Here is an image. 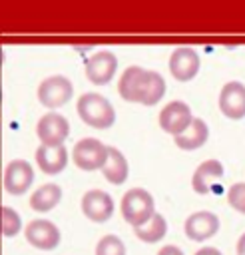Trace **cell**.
Returning a JSON list of instances; mask_svg holds the SVG:
<instances>
[{
    "label": "cell",
    "instance_id": "cell-1",
    "mask_svg": "<svg viewBox=\"0 0 245 255\" xmlns=\"http://www.w3.org/2000/svg\"><path fill=\"white\" fill-rule=\"evenodd\" d=\"M78 116L84 124L96 128V129H108L116 124V112L110 100L96 92H86L78 100Z\"/></svg>",
    "mask_w": 245,
    "mask_h": 255
},
{
    "label": "cell",
    "instance_id": "cell-2",
    "mask_svg": "<svg viewBox=\"0 0 245 255\" xmlns=\"http://www.w3.org/2000/svg\"><path fill=\"white\" fill-rule=\"evenodd\" d=\"M153 213H155V203L147 189L133 187L125 191V195L122 197V215L125 223H129L131 227L143 225L145 221L151 219Z\"/></svg>",
    "mask_w": 245,
    "mask_h": 255
},
{
    "label": "cell",
    "instance_id": "cell-3",
    "mask_svg": "<svg viewBox=\"0 0 245 255\" xmlns=\"http://www.w3.org/2000/svg\"><path fill=\"white\" fill-rule=\"evenodd\" d=\"M108 151L110 147L106 143H102L96 137H84L80 139L74 149H72V159L74 163L84 169V171H96L102 169L106 159H108Z\"/></svg>",
    "mask_w": 245,
    "mask_h": 255
},
{
    "label": "cell",
    "instance_id": "cell-4",
    "mask_svg": "<svg viewBox=\"0 0 245 255\" xmlns=\"http://www.w3.org/2000/svg\"><path fill=\"white\" fill-rule=\"evenodd\" d=\"M74 96V86L66 76H50L38 86V100L42 106L56 110L66 106Z\"/></svg>",
    "mask_w": 245,
    "mask_h": 255
},
{
    "label": "cell",
    "instance_id": "cell-5",
    "mask_svg": "<svg viewBox=\"0 0 245 255\" xmlns=\"http://www.w3.org/2000/svg\"><path fill=\"white\" fill-rule=\"evenodd\" d=\"M118 70V58L110 50H100L86 62V76L94 86H106L114 80Z\"/></svg>",
    "mask_w": 245,
    "mask_h": 255
},
{
    "label": "cell",
    "instance_id": "cell-6",
    "mask_svg": "<svg viewBox=\"0 0 245 255\" xmlns=\"http://www.w3.org/2000/svg\"><path fill=\"white\" fill-rule=\"evenodd\" d=\"M193 122V114L185 102H169L159 112V128L165 133H171L173 137L183 133Z\"/></svg>",
    "mask_w": 245,
    "mask_h": 255
},
{
    "label": "cell",
    "instance_id": "cell-7",
    "mask_svg": "<svg viewBox=\"0 0 245 255\" xmlns=\"http://www.w3.org/2000/svg\"><path fill=\"white\" fill-rule=\"evenodd\" d=\"M34 183V167L26 159H12L4 169V189L10 195L26 193Z\"/></svg>",
    "mask_w": 245,
    "mask_h": 255
},
{
    "label": "cell",
    "instance_id": "cell-8",
    "mask_svg": "<svg viewBox=\"0 0 245 255\" xmlns=\"http://www.w3.org/2000/svg\"><path fill=\"white\" fill-rule=\"evenodd\" d=\"M26 239L32 247L42 249V251H52L60 245V229L48 221V219H34L26 227Z\"/></svg>",
    "mask_w": 245,
    "mask_h": 255
},
{
    "label": "cell",
    "instance_id": "cell-9",
    "mask_svg": "<svg viewBox=\"0 0 245 255\" xmlns=\"http://www.w3.org/2000/svg\"><path fill=\"white\" fill-rule=\"evenodd\" d=\"M199 66H201V62H199V56L193 48H187V46L175 48L169 56V72L179 82L193 80L199 72Z\"/></svg>",
    "mask_w": 245,
    "mask_h": 255
},
{
    "label": "cell",
    "instance_id": "cell-10",
    "mask_svg": "<svg viewBox=\"0 0 245 255\" xmlns=\"http://www.w3.org/2000/svg\"><path fill=\"white\" fill-rule=\"evenodd\" d=\"M36 133H38L42 143H50V145L64 143L66 137L70 135V124L64 116H60L56 112H50V114H46L38 120Z\"/></svg>",
    "mask_w": 245,
    "mask_h": 255
},
{
    "label": "cell",
    "instance_id": "cell-11",
    "mask_svg": "<svg viewBox=\"0 0 245 255\" xmlns=\"http://www.w3.org/2000/svg\"><path fill=\"white\" fill-rule=\"evenodd\" d=\"M82 211L90 221L104 223L114 215V199L106 191L90 189L82 197Z\"/></svg>",
    "mask_w": 245,
    "mask_h": 255
},
{
    "label": "cell",
    "instance_id": "cell-12",
    "mask_svg": "<svg viewBox=\"0 0 245 255\" xmlns=\"http://www.w3.org/2000/svg\"><path fill=\"white\" fill-rule=\"evenodd\" d=\"M219 110L229 120L245 118V86L241 82H227L219 94Z\"/></svg>",
    "mask_w": 245,
    "mask_h": 255
},
{
    "label": "cell",
    "instance_id": "cell-13",
    "mask_svg": "<svg viewBox=\"0 0 245 255\" xmlns=\"http://www.w3.org/2000/svg\"><path fill=\"white\" fill-rule=\"evenodd\" d=\"M36 163L48 175H58L68 165V149L64 143H40L36 149Z\"/></svg>",
    "mask_w": 245,
    "mask_h": 255
},
{
    "label": "cell",
    "instance_id": "cell-14",
    "mask_svg": "<svg viewBox=\"0 0 245 255\" xmlns=\"http://www.w3.org/2000/svg\"><path fill=\"white\" fill-rule=\"evenodd\" d=\"M219 231V217L211 211H195L185 219V235L191 241H205Z\"/></svg>",
    "mask_w": 245,
    "mask_h": 255
},
{
    "label": "cell",
    "instance_id": "cell-15",
    "mask_svg": "<svg viewBox=\"0 0 245 255\" xmlns=\"http://www.w3.org/2000/svg\"><path fill=\"white\" fill-rule=\"evenodd\" d=\"M223 177V165L219 159H207L203 163L197 165V169L193 171V177H191V187L195 193L199 195H205L209 193L217 181H221Z\"/></svg>",
    "mask_w": 245,
    "mask_h": 255
},
{
    "label": "cell",
    "instance_id": "cell-16",
    "mask_svg": "<svg viewBox=\"0 0 245 255\" xmlns=\"http://www.w3.org/2000/svg\"><path fill=\"white\" fill-rule=\"evenodd\" d=\"M165 90H167V86H165V80L161 78V74H157L153 70H145L139 80V88H137V104L155 106L165 96Z\"/></svg>",
    "mask_w": 245,
    "mask_h": 255
},
{
    "label": "cell",
    "instance_id": "cell-17",
    "mask_svg": "<svg viewBox=\"0 0 245 255\" xmlns=\"http://www.w3.org/2000/svg\"><path fill=\"white\" fill-rule=\"evenodd\" d=\"M207 137H209V128H207V124H205L201 118H193L191 126H189L183 133L175 135L173 141H175V145H177L179 149L191 151V149H199V147L207 141Z\"/></svg>",
    "mask_w": 245,
    "mask_h": 255
},
{
    "label": "cell",
    "instance_id": "cell-18",
    "mask_svg": "<svg viewBox=\"0 0 245 255\" xmlns=\"http://www.w3.org/2000/svg\"><path fill=\"white\" fill-rule=\"evenodd\" d=\"M102 173H104V177H106L110 183L122 185V183L127 179V173H129V165H127L125 155H123L120 149L110 147L108 159H106V163H104V167H102Z\"/></svg>",
    "mask_w": 245,
    "mask_h": 255
},
{
    "label": "cell",
    "instance_id": "cell-19",
    "mask_svg": "<svg viewBox=\"0 0 245 255\" xmlns=\"http://www.w3.org/2000/svg\"><path fill=\"white\" fill-rule=\"evenodd\" d=\"M62 199V189L60 185L56 183H46L42 187H38L32 197H30V207L38 213H46V211H52Z\"/></svg>",
    "mask_w": 245,
    "mask_h": 255
},
{
    "label": "cell",
    "instance_id": "cell-20",
    "mask_svg": "<svg viewBox=\"0 0 245 255\" xmlns=\"http://www.w3.org/2000/svg\"><path fill=\"white\" fill-rule=\"evenodd\" d=\"M133 229H135V235H137L141 241H145V243H157V241H161V239L165 237V233H167V221H165V217H163L161 213L155 211L149 221H145L143 225L133 227Z\"/></svg>",
    "mask_w": 245,
    "mask_h": 255
},
{
    "label": "cell",
    "instance_id": "cell-21",
    "mask_svg": "<svg viewBox=\"0 0 245 255\" xmlns=\"http://www.w3.org/2000/svg\"><path fill=\"white\" fill-rule=\"evenodd\" d=\"M143 72L145 70L141 66H129L122 74L120 84H118V90H120V96L125 102H135L137 104V88H139V80H141Z\"/></svg>",
    "mask_w": 245,
    "mask_h": 255
},
{
    "label": "cell",
    "instance_id": "cell-22",
    "mask_svg": "<svg viewBox=\"0 0 245 255\" xmlns=\"http://www.w3.org/2000/svg\"><path fill=\"white\" fill-rule=\"evenodd\" d=\"M20 229H22L20 215L12 207L2 205V209H0V231H2V235L4 237H14V235H18Z\"/></svg>",
    "mask_w": 245,
    "mask_h": 255
},
{
    "label": "cell",
    "instance_id": "cell-23",
    "mask_svg": "<svg viewBox=\"0 0 245 255\" xmlns=\"http://www.w3.org/2000/svg\"><path fill=\"white\" fill-rule=\"evenodd\" d=\"M96 255H125V245L118 235H104L96 245Z\"/></svg>",
    "mask_w": 245,
    "mask_h": 255
},
{
    "label": "cell",
    "instance_id": "cell-24",
    "mask_svg": "<svg viewBox=\"0 0 245 255\" xmlns=\"http://www.w3.org/2000/svg\"><path fill=\"white\" fill-rule=\"evenodd\" d=\"M227 201L235 211L245 215V183H233L227 191Z\"/></svg>",
    "mask_w": 245,
    "mask_h": 255
},
{
    "label": "cell",
    "instance_id": "cell-25",
    "mask_svg": "<svg viewBox=\"0 0 245 255\" xmlns=\"http://www.w3.org/2000/svg\"><path fill=\"white\" fill-rule=\"evenodd\" d=\"M157 255H183V251L179 247H175V245H165V247H161L157 251Z\"/></svg>",
    "mask_w": 245,
    "mask_h": 255
},
{
    "label": "cell",
    "instance_id": "cell-26",
    "mask_svg": "<svg viewBox=\"0 0 245 255\" xmlns=\"http://www.w3.org/2000/svg\"><path fill=\"white\" fill-rule=\"evenodd\" d=\"M195 255H223L219 249H215V247H201Z\"/></svg>",
    "mask_w": 245,
    "mask_h": 255
},
{
    "label": "cell",
    "instance_id": "cell-27",
    "mask_svg": "<svg viewBox=\"0 0 245 255\" xmlns=\"http://www.w3.org/2000/svg\"><path fill=\"white\" fill-rule=\"evenodd\" d=\"M237 255H245V233L237 241Z\"/></svg>",
    "mask_w": 245,
    "mask_h": 255
}]
</instances>
